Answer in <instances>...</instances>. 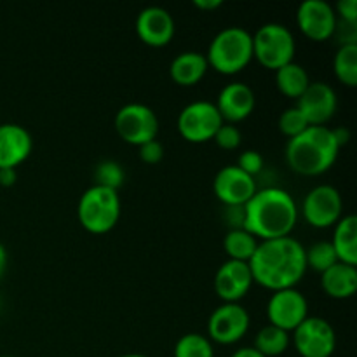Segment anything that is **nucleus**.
<instances>
[{
    "mask_svg": "<svg viewBox=\"0 0 357 357\" xmlns=\"http://www.w3.org/2000/svg\"><path fill=\"white\" fill-rule=\"evenodd\" d=\"M333 135H335V139H337V143L340 145V149L344 145H347L349 139H351V131H349L347 128L333 129Z\"/></svg>",
    "mask_w": 357,
    "mask_h": 357,
    "instance_id": "4c0bfd02",
    "label": "nucleus"
},
{
    "mask_svg": "<svg viewBox=\"0 0 357 357\" xmlns=\"http://www.w3.org/2000/svg\"><path fill=\"white\" fill-rule=\"evenodd\" d=\"M114 128L126 143L142 146L157 139L160 124L157 114L149 105L128 103L115 114Z\"/></svg>",
    "mask_w": 357,
    "mask_h": 357,
    "instance_id": "0eeeda50",
    "label": "nucleus"
},
{
    "mask_svg": "<svg viewBox=\"0 0 357 357\" xmlns=\"http://www.w3.org/2000/svg\"><path fill=\"white\" fill-rule=\"evenodd\" d=\"M17 181L16 169H0V187H13Z\"/></svg>",
    "mask_w": 357,
    "mask_h": 357,
    "instance_id": "c9c22d12",
    "label": "nucleus"
},
{
    "mask_svg": "<svg viewBox=\"0 0 357 357\" xmlns=\"http://www.w3.org/2000/svg\"><path fill=\"white\" fill-rule=\"evenodd\" d=\"M0 357H16V356H0Z\"/></svg>",
    "mask_w": 357,
    "mask_h": 357,
    "instance_id": "79ce46f5",
    "label": "nucleus"
},
{
    "mask_svg": "<svg viewBox=\"0 0 357 357\" xmlns=\"http://www.w3.org/2000/svg\"><path fill=\"white\" fill-rule=\"evenodd\" d=\"M255 284L250 264L227 260L215 274V293L223 303H239Z\"/></svg>",
    "mask_w": 357,
    "mask_h": 357,
    "instance_id": "f3484780",
    "label": "nucleus"
},
{
    "mask_svg": "<svg viewBox=\"0 0 357 357\" xmlns=\"http://www.w3.org/2000/svg\"><path fill=\"white\" fill-rule=\"evenodd\" d=\"M209 65L206 54L197 51L180 52L169 65V77L181 87H192L201 82L208 73Z\"/></svg>",
    "mask_w": 357,
    "mask_h": 357,
    "instance_id": "aec40b11",
    "label": "nucleus"
},
{
    "mask_svg": "<svg viewBox=\"0 0 357 357\" xmlns=\"http://www.w3.org/2000/svg\"><path fill=\"white\" fill-rule=\"evenodd\" d=\"M300 209L289 192L279 187H267L243 208V229L258 241L288 237L298 222Z\"/></svg>",
    "mask_w": 357,
    "mask_h": 357,
    "instance_id": "f03ea898",
    "label": "nucleus"
},
{
    "mask_svg": "<svg viewBox=\"0 0 357 357\" xmlns=\"http://www.w3.org/2000/svg\"><path fill=\"white\" fill-rule=\"evenodd\" d=\"M333 37L340 45H357V23H349L337 17Z\"/></svg>",
    "mask_w": 357,
    "mask_h": 357,
    "instance_id": "473e14b6",
    "label": "nucleus"
},
{
    "mask_svg": "<svg viewBox=\"0 0 357 357\" xmlns=\"http://www.w3.org/2000/svg\"><path fill=\"white\" fill-rule=\"evenodd\" d=\"M126 180V173L122 169V166L115 160H101L96 167H94V183L100 185V187L112 188V190H117L119 187H122Z\"/></svg>",
    "mask_w": 357,
    "mask_h": 357,
    "instance_id": "c85d7f7f",
    "label": "nucleus"
},
{
    "mask_svg": "<svg viewBox=\"0 0 357 357\" xmlns=\"http://www.w3.org/2000/svg\"><path fill=\"white\" fill-rule=\"evenodd\" d=\"M33 150L31 135L20 124H0V169H16Z\"/></svg>",
    "mask_w": 357,
    "mask_h": 357,
    "instance_id": "a211bd4d",
    "label": "nucleus"
},
{
    "mask_svg": "<svg viewBox=\"0 0 357 357\" xmlns=\"http://www.w3.org/2000/svg\"><path fill=\"white\" fill-rule=\"evenodd\" d=\"M206 59L211 68L223 75L243 72L253 59V35L241 26H227L209 42Z\"/></svg>",
    "mask_w": 357,
    "mask_h": 357,
    "instance_id": "20e7f679",
    "label": "nucleus"
},
{
    "mask_svg": "<svg viewBox=\"0 0 357 357\" xmlns=\"http://www.w3.org/2000/svg\"><path fill=\"white\" fill-rule=\"evenodd\" d=\"M257 190L255 178L239 169L236 164L222 167L213 180V192L225 208H244Z\"/></svg>",
    "mask_w": 357,
    "mask_h": 357,
    "instance_id": "ddd939ff",
    "label": "nucleus"
},
{
    "mask_svg": "<svg viewBox=\"0 0 357 357\" xmlns=\"http://www.w3.org/2000/svg\"><path fill=\"white\" fill-rule=\"evenodd\" d=\"M338 20L349 21V23H357V2L356 0H340L333 7Z\"/></svg>",
    "mask_w": 357,
    "mask_h": 357,
    "instance_id": "f704fd0d",
    "label": "nucleus"
},
{
    "mask_svg": "<svg viewBox=\"0 0 357 357\" xmlns=\"http://www.w3.org/2000/svg\"><path fill=\"white\" fill-rule=\"evenodd\" d=\"M289 345H291V335L288 331L267 324L255 337L253 349H257L265 357H278L284 354Z\"/></svg>",
    "mask_w": 357,
    "mask_h": 357,
    "instance_id": "393cba45",
    "label": "nucleus"
},
{
    "mask_svg": "<svg viewBox=\"0 0 357 357\" xmlns=\"http://www.w3.org/2000/svg\"><path fill=\"white\" fill-rule=\"evenodd\" d=\"M278 126L279 131H281L286 138L291 139L295 138V136H298L300 132L305 131V129L309 128V122L305 121V117H303L302 112H300L298 108L291 107L282 110V114L279 115Z\"/></svg>",
    "mask_w": 357,
    "mask_h": 357,
    "instance_id": "c756f323",
    "label": "nucleus"
},
{
    "mask_svg": "<svg viewBox=\"0 0 357 357\" xmlns=\"http://www.w3.org/2000/svg\"><path fill=\"white\" fill-rule=\"evenodd\" d=\"M310 82L312 80H310L307 70L295 61L275 70V86H278L279 93L291 100H298L305 93Z\"/></svg>",
    "mask_w": 357,
    "mask_h": 357,
    "instance_id": "5701e85b",
    "label": "nucleus"
},
{
    "mask_svg": "<svg viewBox=\"0 0 357 357\" xmlns=\"http://www.w3.org/2000/svg\"><path fill=\"white\" fill-rule=\"evenodd\" d=\"M291 344L302 357H331L337 349V333L324 317H307L291 333Z\"/></svg>",
    "mask_w": 357,
    "mask_h": 357,
    "instance_id": "9d476101",
    "label": "nucleus"
},
{
    "mask_svg": "<svg viewBox=\"0 0 357 357\" xmlns=\"http://www.w3.org/2000/svg\"><path fill=\"white\" fill-rule=\"evenodd\" d=\"M251 324L250 312L241 303H222L208 319L209 340L220 345H234L243 340Z\"/></svg>",
    "mask_w": 357,
    "mask_h": 357,
    "instance_id": "9b49d317",
    "label": "nucleus"
},
{
    "mask_svg": "<svg viewBox=\"0 0 357 357\" xmlns=\"http://www.w3.org/2000/svg\"><path fill=\"white\" fill-rule=\"evenodd\" d=\"M296 24L307 38L324 42L333 37L337 14L326 0H305L296 9Z\"/></svg>",
    "mask_w": 357,
    "mask_h": 357,
    "instance_id": "4468645a",
    "label": "nucleus"
},
{
    "mask_svg": "<svg viewBox=\"0 0 357 357\" xmlns=\"http://www.w3.org/2000/svg\"><path fill=\"white\" fill-rule=\"evenodd\" d=\"M223 122L236 124V122L244 121L250 117L257 105L253 89L244 82H232L227 84L218 93V98L215 101Z\"/></svg>",
    "mask_w": 357,
    "mask_h": 357,
    "instance_id": "6ab92c4d",
    "label": "nucleus"
},
{
    "mask_svg": "<svg viewBox=\"0 0 357 357\" xmlns=\"http://www.w3.org/2000/svg\"><path fill=\"white\" fill-rule=\"evenodd\" d=\"M223 119L213 101H192L178 115V132L188 143H206L215 138Z\"/></svg>",
    "mask_w": 357,
    "mask_h": 357,
    "instance_id": "6e6552de",
    "label": "nucleus"
},
{
    "mask_svg": "<svg viewBox=\"0 0 357 357\" xmlns=\"http://www.w3.org/2000/svg\"><path fill=\"white\" fill-rule=\"evenodd\" d=\"M296 42L291 30L281 23H267L253 35V59L264 68L279 70L295 61Z\"/></svg>",
    "mask_w": 357,
    "mask_h": 357,
    "instance_id": "423d86ee",
    "label": "nucleus"
},
{
    "mask_svg": "<svg viewBox=\"0 0 357 357\" xmlns=\"http://www.w3.org/2000/svg\"><path fill=\"white\" fill-rule=\"evenodd\" d=\"M258 243L260 241L255 236H251L243 227H239V229L234 227L232 230L227 232L225 239H223V250H225L229 260L246 261V264H250L255 251H257Z\"/></svg>",
    "mask_w": 357,
    "mask_h": 357,
    "instance_id": "b1692460",
    "label": "nucleus"
},
{
    "mask_svg": "<svg viewBox=\"0 0 357 357\" xmlns=\"http://www.w3.org/2000/svg\"><path fill=\"white\" fill-rule=\"evenodd\" d=\"M230 357H265V356H261L260 352L253 347H243V349H237V351Z\"/></svg>",
    "mask_w": 357,
    "mask_h": 357,
    "instance_id": "ea45409f",
    "label": "nucleus"
},
{
    "mask_svg": "<svg viewBox=\"0 0 357 357\" xmlns=\"http://www.w3.org/2000/svg\"><path fill=\"white\" fill-rule=\"evenodd\" d=\"M174 357H215V347L201 333H187L174 345Z\"/></svg>",
    "mask_w": 357,
    "mask_h": 357,
    "instance_id": "bb28decb",
    "label": "nucleus"
},
{
    "mask_svg": "<svg viewBox=\"0 0 357 357\" xmlns=\"http://www.w3.org/2000/svg\"><path fill=\"white\" fill-rule=\"evenodd\" d=\"M253 281L265 289L281 291L296 288L307 268L305 248L295 237L260 241L253 258L250 260Z\"/></svg>",
    "mask_w": 357,
    "mask_h": 357,
    "instance_id": "f257e3e1",
    "label": "nucleus"
},
{
    "mask_svg": "<svg viewBox=\"0 0 357 357\" xmlns=\"http://www.w3.org/2000/svg\"><path fill=\"white\" fill-rule=\"evenodd\" d=\"M305 261L307 268H312V271L323 274L335 264H338V257L330 241H319L310 248H305Z\"/></svg>",
    "mask_w": 357,
    "mask_h": 357,
    "instance_id": "cd10ccee",
    "label": "nucleus"
},
{
    "mask_svg": "<svg viewBox=\"0 0 357 357\" xmlns=\"http://www.w3.org/2000/svg\"><path fill=\"white\" fill-rule=\"evenodd\" d=\"M79 222L87 232L107 234L121 218V197L117 190L91 185L79 199L77 206Z\"/></svg>",
    "mask_w": 357,
    "mask_h": 357,
    "instance_id": "39448f33",
    "label": "nucleus"
},
{
    "mask_svg": "<svg viewBox=\"0 0 357 357\" xmlns=\"http://www.w3.org/2000/svg\"><path fill=\"white\" fill-rule=\"evenodd\" d=\"M119 357H149L145 354H124V356H119Z\"/></svg>",
    "mask_w": 357,
    "mask_h": 357,
    "instance_id": "a19ab883",
    "label": "nucleus"
},
{
    "mask_svg": "<svg viewBox=\"0 0 357 357\" xmlns=\"http://www.w3.org/2000/svg\"><path fill=\"white\" fill-rule=\"evenodd\" d=\"M321 288L331 298H351L357 291V267L338 261L321 274Z\"/></svg>",
    "mask_w": 357,
    "mask_h": 357,
    "instance_id": "412c9836",
    "label": "nucleus"
},
{
    "mask_svg": "<svg viewBox=\"0 0 357 357\" xmlns=\"http://www.w3.org/2000/svg\"><path fill=\"white\" fill-rule=\"evenodd\" d=\"M303 220L314 229H330L344 216V199L333 185H317L302 202Z\"/></svg>",
    "mask_w": 357,
    "mask_h": 357,
    "instance_id": "1a4fd4ad",
    "label": "nucleus"
},
{
    "mask_svg": "<svg viewBox=\"0 0 357 357\" xmlns=\"http://www.w3.org/2000/svg\"><path fill=\"white\" fill-rule=\"evenodd\" d=\"M194 6L201 10H215L223 6L222 0H194Z\"/></svg>",
    "mask_w": 357,
    "mask_h": 357,
    "instance_id": "e433bc0d",
    "label": "nucleus"
},
{
    "mask_svg": "<svg viewBox=\"0 0 357 357\" xmlns=\"http://www.w3.org/2000/svg\"><path fill=\"white\" fill-rule=\"evenodd\" d=\"M215 143L223 150H236L239 149L241 143H243V132L237 128L236 124H229V122H223L222 128L216 131L215 135Z\"/></svg>",
    "mask_w": 357,
    "mask_h": 357,
    "instance_id": "7c9ffc66",
    "label": "nucleus"
},
{
    "mask_svg": "<svg viewBox=\"0 0 357 357\" xmlns=\"http://www.w3.org/2000/svg\"><path fill=\"white\" fill-rule=\"evenodd\" d=\"M340 145L328 126H309L295 138L288 139L284 157L288 166L302 176H319L337 162Z\"/></svg>",
    "mask_w": 357,
    "mask_h": 357,
    "instance_id": "7ed1b4c3",
    "label": "nucleus"
},
{
    "mask_svg": "<svg viewBox=\"0 0 357 357\" xmlns=\"http://www.w3.org/2000/svg\"><path fill=\"white\" fill-rule=\"evenodd\" d=\"M333 70L337 79L344 86H357V45H340L333 59Z\"/></svg>",
    "mask_w": 357,
    "mask_h": 357,
    "instance_id": "a878e982",
    "label": "nucleus"
},
{
    "mask_svg": "<svg viewBox=\"0 0 357 357\" xmlns=\"http://www.w3.org/2000/svg\"><path fill=\"white\" fill-rule=\"evenodd\" d=\"M295 107L302 112L309 126H326L337 114L338 98L330 84L317 80L309 84Z\"/></svg>",
    "mask_w": 357,
    "mask_h": 357,
    "instance_id": "2eb2a0df",
    "label": "nucleus"
},
{
    "mask_svg": "<svg viewBox=\"0 0 357 357\" xmlns=\"http://www.w3.org/2000/svg\"><path fill=\"white\" fill-rule=\"evenodd\" d=\"M264 164L265 160L260 152H257V150H244L239 155V159H237L236 166L239 167V169H243L244 173H248L250 176L255 178L258 173H261Z\"/></svg>",
    "mask_w": 357,
    "mask_h": 357,
    "instance_id": "2f4dec72",
    "label": "nucleus"
},
{
    "mask_svg": "<svg viewBox=\"0 0 357 357\" xmlns=\"http://www.w3.org/2000/svg\"><path fill=\"white\" fill-rule=\"evenodd\" d=\"M7 267H9V255H7L6 246L0 243V281H2V278L6 275Z\"/></svg>",
    "mask_w": 357,
    "mask_h": 357,
    "instance_id": "58836bf2",
    "label": "nucleus"
},
{
    "mask_svg": "<svg viewBox=\"0 0 357 357\" xmlns=\"http://www.w3.org/2000/svg\"><path fill=\"white\" fill-rule=\"evenodd\" d=\"M309 317V302L296 288L274 291L267 303L268 324L288 331L289 335Z\"/></svg>",
    "mask_w": 357,
    "mask_h": 357,
    "instance_id": "f8f14e48",
    "label": "nucleus"
},
{
    "mask_svg": "<svg viewBox=\"0 0 357 357\" xmlns=\"http://www.w3.org/2000/svg\"><path fill=\"white\" fill-rule=\"evenodd\" d=\"M338 261L356 267L357 265V216L345 215L335 225L333 239L330 241Z\"/></svg>",
    "mask_w": 357,
    "mask_h": 357,
    "instance_id": "4be33fe9",
    "label": "nucleus"
},
{
    "mask_svg": "<svg viewBox=\"0 0 357 357\" xmlns=\"http://www.w3.org/2000/svg\"><path fill=\"white\" fill-rule=\"evenodd\" d=\"M139 149V159L145 164H159L164 157V146L159 139H152V142L145 143V145L138 146Z\"/></svg>",
    "mask_w": 357,
    "mask_h": 357,
    "instance_id": "72a5a7b5",
    "label": "nucleus"
},
{
    "mask_svg": "<svg viewBox=\"0 0 357 357\" xmlns=\"http://www.w3.org/2000/svg\"><path fill=\"white\" fill-rule=\"evenodd\" d=\"M136 33L143 44L150 47H164L169 44L176 31L174 17L164 7L149 6L136 16Z\"/></svg>",
    "mask_w": 357,
    "mask_h": 357,
    "instance_id": "dca6fc26",
    "label": "nucleus"
}]
</instances>
